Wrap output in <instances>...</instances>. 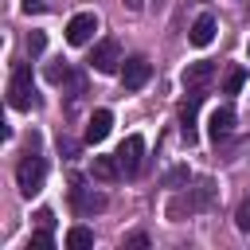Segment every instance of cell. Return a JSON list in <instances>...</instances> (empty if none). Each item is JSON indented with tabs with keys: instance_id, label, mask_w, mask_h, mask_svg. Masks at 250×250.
Wrapping results in <instances>:
<instances>
[{
	"instance_id": "1",
	"label": "cell",
	"mask_w": 250,
	"mask_h": 250,
	"mask_svg": "<svg viewBox=\"0 0 250 250\" xmlns=\"http://www.w3.org/2000/svg\"><path fill=\"white\" fill-rule=\"evenodd\" d=\"M8 105H12V109H35V105H39V94H35L31 66H27V62H16V70H12V78H8Z\"/></svg>"
},
{
	"instance_id": "2",
	"label": "cell",
	"mask_w": 250,
	"mask_h": 250,
	"mask_svg": "<svg viewBox=\"0 0 250 250\" xmlns=\"http://www.w3.org/2000/svg\"><path fill=\"white\" fill-rule=\"evenodd\" d=\"M43 176H47V164H43V156L35 152V141H31V148L23 152V160H20V168H16V184H20V191L31 199V195H39Z\"/></svg>"
},
{
	"instance_id": "3",
	"label": "cell",
	"mask_w": 250,
	"mask_h": 250,
	"mask_svg": "<svg viewBox=\"0 0 250 250\" xmlns=\"http://www.w3.org/2000/svg\"><path fill=\"white\" fill-rule=\"evenodd\" d=\"M70 207H74V215H98L102 207H105V195L102 191H94V188H86L82 184V176H70Z\"/></svg>"
},
{
	"instance_id": "4",
	"label": "cell",
	"mask_w": 250,
	"mask_h": 250,
	"mask_svg": "<svg viewBox=\"0 0 250 250\" xmlns=\"http://www.w3.org/2000/svg\"><path fill=\"white\" fill-rule=\"evenodd\" d=\"M121 47H117V39H102L94 51H90V66L98 70V74H121Z\"/></svg>"
},
{
	"instance_id": "5",
	"label": "cell",
	"mask_w": 250,
	"mask_h": 250,
	"mask_svg": "<svg viewBox=\"0 0 250 250\" xmlns=\"http://www.w3.org/2000/svg\"><path fill=\"white\" fill-rule=\"evenodd\" d=\"M203 98H207L203 86H188V98H184V105H180V133H184L188 145H195V109H199Z\"/></svg>"
},
{
	"instance_id": "6",
	"label": "cell",
	"mask_w": 250,
	"mask_h": 250,
	"mask_svg": "<svg viewBox=\"0 0 250 250\" xmlns=\"http://www.w3.org/2000/svg\"><path fill=\"white\" fill-rule=\"evenodd\" d=\"M117 160H121V172L125 176H137L141 172V164H145V137H125L121 141V148H117Z\"/></svg>"
},
{
	"instance_id": "7",
	"label": "cell",
	"mask_w": 250,
	"mask_h": 250,
	"mask_svg": "<svg viewBox=\"0 0 250 250\" xmlns=\"http://www.w3.org/2000/svg\"><path fill=\"white\" fill-rule=\"evenodd\" d=\"M94 31H98V16H94V12H78V16H70V23H66V43H70V47H82V43L94 39Z\"/></svg>"
},
{
	"instance_id": "8",
	"label": "cell",
	"mask_w": 250,
	"mask_h": 250,
	"mask_svg": "<svg viewBox=\"0 0 250 250\" xmlns=\"http://www.w3.org/2000/svg\"><path fill=\"white\" fill-rule=\"evenodd\" d=\"M148 74H152L148 59H145V55H133V59H125V66H121V86H125V90H141V86L148 82Z\"/></svg>"
},
{
	"instance_id": "9",
	"label": "cell",
	"mask_w": 250,
	"mask_h": 250,
	"mask_svg": "<svg viewBox=\"0 0 250 250\" xmlns=\"http://www.w3.org/2000/svg\"><path fill=\"white\" fill-rule=\"evenodd\" d=\"M109 129H113V113H109V109H94L82 137H86V145H102V141L109 137Z\"/></svg>"
},
{
	"instance_id": "10",
	"label": "cell",
	"mask_w": 250,
	"mask_h": 250,
	"mask_svg": "<svg viewBox=\"0 0 250 250\" xmlns=\"http://www.w3.org/2000/svg\"><path fill=\"white\" fill-rule=\"evenodd\" d=\"M230 129H234V109H230V105H219V109L207 117V133H211V141H215V145L227 141Z\"/></svg>"
},
{
	"instance_id": "11",
	"label": "cell",
	"mask_w": 250,
	"mask_h": 250,
	"mask_svg": "<svg viewBox=\"0 0 250 250\" xmlns=\"http://www.w3.org/2000/svg\"><path fill=\"white\" fill-rule=\"evenodd\" d=\"M94 180H102V184H113V180H121L125 172H121V160H117V152L113 156H94Z\"/></svg>"
},
{
	"instance_id": "12",
	"label": "cell",
	"mask_w": 250,
	"mask_h": 250,
	"mask_svg": "<svg viewBox=\"0 0 250 250\" xmlns=\"http://www.w3.org/2000/svg\"><path fill=\"white\" fill-rule=\"evenodd\" d=\"M188 39L195 43V47H207L211 39H215V16L211 12H203L195 23H191V31H188Z\"/></svg>"
},
{
	"instance_id": "13",
	"label": "cell",
	"mask_w": 250,
	"mask_h": 250,
	"mask_svg": "<svg viewBox=\"0 0 250 250\" xmlns=\"http://www.w3.org/2000/svg\"><path fill=\"white\" fill-rule=\"evenodd\" d=\"M215 78V62H188L184 70V86H207Z\"/></svg>"
},
{
	"instance_id": "14",
	"label": "cell",
	"mask_w": 250,
	"mask_h": 250,
	"mask_svg": "<svg viewBox=\"0 0 250 250\" xmlns=\"http://www.w3.org/2000/svg\"><path fill=\"white\" fill-rule=\"evenodd\" d=\"M188 195H191V207H195V211H207V207L215 203V184H211V180H199L195 188H188Z\"/></svg>"
},
{
	"instance_id": "15",
	"label": "cell",
	"mask_w": 250,
	"mask_h": 250,
	"mask_svg": "<svg viewBox=\"0 0 250 250\" xmlns=\"http://www.w3.org/2000/svg\"><path fill=\"white\" fill-rule=\"evenodd\" d=\"M86 246H94V230L90 227H70L66 230V250H86Z\"/></svg>"
},
{
	"instance_id": "16",
	"label": "cell",
	"mask_w": 250,
	"mask_h": 250,
	"mask_svg": "<svg viewBox=\"0 0 250 250\" xmlns=\"http://www.w3.org/2000/svg\"><path fill=\"white\" fill-rule=\"evenodd\" d=\"M184 215H195V207H191V195L188 191H180V195H172V203H168V219H184Z\"/></svg>"
},
{
	"instance_id": "17",
	"label": "cell",
	"mask_w": 250,
	"mask_h": 250,
	"mask_svg": "<svg viewBox=\"0 0 250 250\" xmlns=\"http://www.w3.org/2000/svg\"><path fill=\"white\" fill-rule=\"evenodd\" d=\"M47 82H70V62H62V59H55L51 66H47Z\"/></svg>"
},
{
	"instance_id": "18",
	"label": "cell",
	"mask_w": 250,
	"mask_h": 250,
	"mask_svg": "<svg viewBox=\"0 0 250 250\" xmlns=\"http://www.w3.org/2000/svg\"><path fill=\"white\" fill-rule=\"evenodd\" d=\"M242 82H246V70H242V66H230V70H227V78H223V90H227V94H238V90H242Z\"/></svg>"
},
{
	"instance_id": "19",
	"label": "cell",
	"mask_w": 250,
	"mask_h": 250,
	"mask_svg": "<svg viewBox=\"0 0 250 250\" xmlns=\"http://www.w3.org/2000/svg\"><path fill=\"white\" fill-rule=\"evenodd\" d=\"M27 246H31V250H51V246H55V238H51V230H43V227H39V230L31 234V242H27Z\"/></svg>"
},
{
	"instance_id": "20",
	"label": "cell",
	"mask_w": 250,
	"mask_h": 250,
	"mask_svg": "<svg viewBox=\"0 0 250 250\" xmlns=\"http://www.w3.org/2000/svg\"><path fill=\"white\" fill-rule=\"evenodd\" d=\"M35 223H39L43 230H55V211H51V207H39V211H35Z\"/></svg>"
},
{
	"instance_id": "21",
	"label": "cell",
	"mask_w": 250,
	"mask_h": 250,
	"mask_svg": "<svg viewBox=\"0 0 250 250\" xmlns=\"http://www.w3.org/2000/svg\"><path fill=\"white\" fill-rule=\"evenodd\" d=\"M234 223H238V230H246V234H250V199H246V203H238V215H234Z\"/></svg>"
},
{
	"instance_id": "22",
	"label": "cell",
	"mask_w": 250,
	"mask_h": 250,
	"mask_svg": "<svg viewBox=\"0 0 250 250\" xmlns=\"http://www.w3.org/2000/svg\"><path fill=\"white\" fill-rule=\"evenodd\" d=\"M43 47H47V35H43V31H31V35H27V51H31V55H39Z\"/></svg>"
},
{
	"instance_id": "23",
	"label": "cell",
	"mask_w": 250,
	"mask_h": 250,
	"mask_svg": "<svg viewBox=\"0 0 250 250\" xmlns=\"http://www.w3.org/2000/svg\"><path fill=\"white\" fill-rule=\"evenodd\" d=\"M145 246H148V234H141V230L125 238V250H145Z\"/></svg>"
},
{
	"instance_id": "24",
	"label": "cell",
	"mask_w": 250,
	"mask_h": 250,
	"mask_svg": "<svg viewBox=\"0 0 250 250\" xmlns=\"http://www.w3.org/2000/svg\"><path fill=\"white\" fill-rule=\"evenodd\" d=\"M168 188H176V184H188V168H176V172H168V180H164Z\"/></svg>"
},
{
	"instance_id": "25",
	"label": "cell",
	"mask_w": 250,
	"mask_h": 250,
	"mask_svg": "<svg viewBox=\"0 0 250 250\" xmlns=\"http://www.w3.org/2000/svg\"><path fill=\"white\" fill-rule=\"evenodd\" d=\"M23 12H43V0H23Z\"/></svg>"
},
{
	"instance_id": "26",
	"label": "cell",
	"mask_w": 250,
	"mask_h": 250,
	"mask_svg": "<svg viewBox=\"0 0 250 250\" xmlns=\"http://www.w3.org/2000/svg\"><path fill=\"white\" fill-rule=\"evenodd\" d=\"M121 4H125L129 12H141V8H145V0H121Z\"/></svg>"
},
{
	"instance_id": "27",
	"label": "cell",
	"mask_w": 250,
	"mask_h": 250,
	"mask_svg": "<svg viewBox=\"0 0 250 250\" xmlns=\"http://www.w3.org/2000/svg\"><path fill=\"white\" fill-rule=\"evenodd\" d=\"M164 4H168V0H148V8H152V12H164Z\"/></svg>"
},
{
	"instance_id": "28",
	"label": "cell",
	"mask_w": 250,
	"mask_h": 250,
	"mask_svg": "<svg viewBox=\"0 0 250 250\" xmlns=\"http://www.w3.org/2000/svg\"><path fill=\"white\" fill-rule=\"evenodd\" d=\"M246 55H250V47H246Z\"/></svg>"
}]
</instances>
